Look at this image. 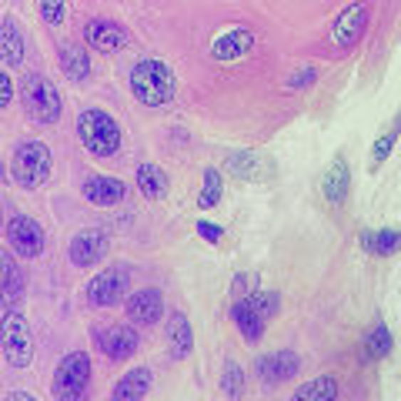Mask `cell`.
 Masks as SVG:
<instances>
[{
	"instance_id": "cell-12",
	"label": "cell",
	"mask_w": 401,
	"mask_h": 401,
	"mask_svg": "<svg viewBox=\"0 0 401 401\" xmlns=\"http://www.w3.org/2000/svg\"><path fill=\"white\" fill-rule=\"evenodd\" d=\"M84 41L94 47V51H100V54H114V51H124L127 47V31L120 27V24L114 21H90L84 27Z\"/></svg>"
},
{
	"instance_id": "cell-36",
	"label": "cell",
	"mask_w": 401,
	"mask_h": 401,
	"mask_svg": "<svg viewBox=\"0 0 401 401\" xmlns=\"http://www.w3.org/2000/svg\"><path fill=\"white\" fill-rule=\"evenodd\" d=\"M248 288H251V278H248V274H238V281H234V291L244 294Z\"/></svg>"
},
{
	"instance_id": "cell-8",
	"label": "cell",
	"mask_w": 401,
	"mask_h": 401,
	"mask_svg": "<svg viewBox=\"0 0 401 401\" xmlns=\"http://www.w3.org/2000/svg\"><path fill=\"white\" fill-rule=\"evenodd\" d=\"M365 27H368V7L365 4H351V7H345V11L338 14V21L331 24V47H338V51H351L355 43L361 41V33H365Z\"/></svg>"
},
{
	"instance_id": "cell-27",
	"label": "cell",
	"mask_w": 401,
	"mask_h": 401,
	"mask_svg": "<svg viewBox=\"0 0 401 401\" xmlns=\"http://www.w3.org/2000/svg\"><path fill=\"white\" fill-rule=\"evenodd\" d=\"M228 171L234 174V177H241V181H251L254 171H258V157H254V151H234L228 157Z\"/></svg>"
},
{
	"instance_id": "cell-22",
	"label": "cell",
	"mask_w": 401,
	"mask_h": 401,
	"mask_svg": "<svg viewBox=\"0 0 401 401\" xmlns=\"http://www.w3.org/2000/svg\"><path fill=\"white\" fill-rule=\"evenodd\" d=\"M0 61L4 64L17 67L24 61V33H21V24L7 17V21L0 24Z\"/></svg>"
},
{
	"instance_id": "cell-32",
	"label": "cell",
	"mask_w": 401,
	"mask_h": 401,
	"mask_svg": "<svg viewBox=\"0 0 401 401\" xmlns=\"http://www.w3.org/2000/svg\"><path fill=\"white\" fill-rule=\"evenodd\" d=\"M37 7H41V17L51 27H61L67 17V0H37Z\"/></svg>"
},
{
	"instance_id": "cell-5",
	"label": "cell",
	"mask_w": 401,
	"mask_h": 401,
	"mask_svg": "<svg viewBox=\"0 0 401 401\" xmlns=\"http://www.w3.org/2000/svg\"><path fill=\"white\" fill-rule=\"evenodd\" d=\"M90 371H94V361L87 358L84 351H71L54 371V398L57 401H77L84 398L87 385H90Z\"/></svg>"
},
{
	"instance_id": "cell-16",
	"label": "cell",
	"mask_w": 401,
	"mask_h": 401,
	"mask_svg": "<svg viewBox=\"0 0 401 401\" xmlns=\"http://www.w3.org/2000/svg\"><path fill=\"white\" fill-rule=\"evenodd\" d=\"M254 47V33L244 31V27H234V31L221 33L214 43H211V57L214 61H238V57H244Z\"/></svg>"
},
{
	"instance_id": "cell-1",
	"label": "cell",
	"mask_w": 401,
	"mask_h": 401,
	"mask_svg": "<svg viewBox=\"0 0 401 401\" xmlns=\"http://www.w3.org/2000/svg\"><path fill=\"white\" fill-rule=\"evenodd\" d=\"M130 90H134V98L147 104V108H161V104H171L174 94H177V77L174 71L164 61H141V64H134L130 71Z\"/></svg>"
},
{
	"instance_id": "cell-18",
	"label": "cell",
	"mask_w": 401,
	"mask_h": 401,
	"mask_svg": "<svg viewBox=\"0 0 401 401\" xmlns=\"http://www.w3.org/2000/svg\"><path fill=\"white\" fill-rule=\"evenodd\" d=\"M21 294H24L21 264H17L11 254H4V251H0V304L14 308V304L21 301Z\"/></svg>"
},
{
	"instance_id": "cell-6",
	"label": "cell",
	"mask_w": 401,
	"mask_h": 401,
	"mask_svg": "<svg viewBox=\"0 0 401 401\" xmlns=\"http://www.w3.org/2000/svg\"><path fill=\"white\" fill-rule=\"evenodd\" d=\"M0 348H4V358L11 361L14 368H27L33 361L31 328H27V318L21 311L4 315V321H0Z\"/></svg>"
},
{
	"instance_id": "cell-21",
	"label": "cell",
	"mask_w": 401,
	"mask_h": 401,
	"mask_svg": "<svg viewBox=\"0 0 401 401\" xmlns=\"http://www.w3.org/2000/svg\"><path fill=\"white\" fill-rule=\"evenodd\" d=\"M167 348H171V355L177 361H184L191 355V348H194V335H191V325H187V318L181 311H174L167 318Z\"/></svg>"
},
{
	"instance_id": "cell-15",
	"label": "cell",
	"mask_w": 401,
	"mask_h": 401,
	"mask_svg": "<svg viewBox=\"0 0 401 401\" xmlns=\"http://www.w3.org/2000/svg\"><path fill=\"white\" fill-rule=\"evenodd\" d=\"M104 251H108V241H104V234L94 228L80 231L74 241H71V248H67V254H71V264L74 268H90L94 261L104 258Z\"/></svg>"
},
{
	"instance_id": "cell-13",
	"label": "cell",
	"mask_w": 401,
	"mask_h": 401,
	"mask_svg": "<svg viewBox=\"0 0 401 401\" xmlns=\"http://www.w3.org/2000/svg\"><path fill=\"white\" fill-rule=\"evenodd\" d=\"M80 194H84V201H90V204H98V207H114L124 201L127 187H124V181H118V177L94 174V177H87L84 184H80Z\"/></svg>"
},
{
	"instance_id": "cell-9",
	"label": "cell",
	"mask_w": 401,
	"mask_h": 401,
	"mask_svg": "<svg viewBox=\"0 0 401 401\" xmlns=\"http://www.w3.org/2000/svg\"><path fill=\"white\" fill-rule=\"evenodd\" d=\"M124 294H127V271L124 268H104L100 274H94V281L87 284V301L94 308L120 304Z\"/></svg>"
},
{
	"instance_id": "cell-4",
	"label": "cell",
	"mask_w": 401,
	"mask_h": 401,
	"mask_svg": "<svg viewBox=\"0 0 401 401\" xmlns=\"http://www.w3.org/2000/svg\"><path fill=\"white\" fill-rule=\"evenodd\" d=\"M21 100H24L27 118H31L33 124H54V120H61V94H57V87L43 74L24 77Z\"/></svg>"
},
{
	"instance_id": "cell-2",
	"label": "cell",
	"mask_w": 401,
	"mask_h": 401,
	"mask_svg": "<svg viewBox=\"0 0 401 401\" xmlns=\"http://www.w3.org/2000/svg\"><path fill=\"white\" fill-rule=\"evenodd\" d=\"M77 134H80L84 147L94 154V157H110V154H118V147H120V124L100 108L80 110V118H77Z\"/></svg>"
},
{
	"instance_id": "cell-31",
	"label": "cell",
	"mask_w": 401,
	"mask_h": 401,
	"mask_svg": "<svg viewBox=\"0 0 401 401\" xmlns=\"http://www.w3.org/2000/svg\"><path fill=\"white\" fill-rule=\"evenodd\" d=\"M398 130H401V120H395V127H391V134L378 137V144H375V151H371V167H378V164L388 161L391 147H395V141H398Z\"/></svg>"
},
{
	"instance_id": "cell-3",
	"label": "cell",
	"mask_w": 401,
	"mask_h": 401,
	"mask_svg": "<svg viewBox=\"0 0 401 401\" xmlns=\"http://www.w3.org/2000/svg\"><path fill=\"white\" fill-rule=\"evenodd\" d=\"M51 167H54V157H51V147L43 141H21L14 147V157H11L14 181L21 187H27V191L41 187L51 177Z\"/></svg>"
},
{
	"instance_id": "cell-29",
	"label": "cell",
	"mask_w": 401,
	"mask_h": 401,
	"mask_svg": "<svg viewBox=\"0 0 401 401\" xmlns=\"http://www.w3.org/2000/svg\"><path fill=\"white\" fill-rule=\"evenodd\" d=\"M241 388H244V375H241V365L238 361H228V368L221 375V391L228 395V398H238Z\"/></svg>"
},
{
	"instance_id": "cell-34",
	"label": "cell",
	"mask_w": 401,
	"mask_h": 401,
	"mask_svg": "<svg viewBox=\"0 0 401 401\" xmlns=\"http://www.w3.org/2000/svg\"><path fill=\"white\" fill-rule=\"evenodd\" d=\"M11 98H14V84H11V77L0 71V110L11 104Z\"/></svg>"
},
{
	"instance_id": "cell-25",
	"label": "cell",
	"mask_w": 401,
	"mask_h": 401,
	"mask_svg": "<svg viewBox=\"0 0 401 401\" xmlns=\"http://www.w3.org/2000/svg\"><path fill=\"white\" fill-rule=\"evenodd\" d=\"M361 248L371 251V254H395L401 248V234L395 228L361 231Z\"/></svg>"
},
{
	"instance_id": "cell-17",
	"label": "cell",
	"mask_w": 401,
	"mask_h": 401,
	"mask_svg": "<svg viewBox=\"0 0 401 401\" xmlns=\"http://www.w3.org/2000/svg\"><path fill=\"white\" fill-rule=\"evenodd\" d=\"M321 191H325L328 204H335V207L348 201V191H351V171H348L345 157H335V161H331V167L325 171V181H321Z\"/></svg>"
},
{
	"instance_id": "cell-26",
	"label": "cell",
	"mask_w": 401,
	"mask_h": 401,
	"mask_svg": "<svg viewBox=\"0 0 401 401\" xmlns=\"http://www.w3.org/2000/svg\"><path fill=\"white\" fill-rule=\"evenodd\" d=\"M294 398L298 401H331V398H338V381L335 378H315L294 391Z\"/></svg>"
},
{
	"instance_id": "cell-10",
	"label": "cell",
	"mask_w": 401,
	"mask_h": 401,
	"mask_svg": "<svg viewBox=\"0 0 401 401\" xmlns=\"http://www.w3.org/2000/svg\"><path fill=\"white\" fill-rule=\"evenodd\" d=\"M98 345L110 361H127L137 351V345H141V335L127 325H110L98 331Z\"/></svg>"
},
{
	"instance_id": "cell-30",
	"label": "cell",
	"mask_w": 401,
	"mask_h": 401,
	"mask_svg": "<svg viewBox=\"0 0 401 401\" xmlns=\"http://www.w3.org/2000/svg\"><path fill=\"white\" fill-rule=\"evenodd\" d=\"M391 351V331L385 325H378L368 335V358H385Z\"/></svg>"
},
{
	"instance_id": "cell-7",
	"label": "cell",
	"mask_w": 401,
	"mask_h": 401,
	"mask_svg": "<svg viewBox=\"0 0 401 401\" xmlns=\"http://www.w3.org/2000/svg\"><path fill=\"white\" fill-rule=\"evenodd\" d=\"M7 241L21 258H37V254H43V244H47L43 228L27 214H14L7 221Z\"/></svg>"
},
{
	"instance_id": "cell-23",
	"label": "cell",
	"mask_w": 401,
	"mask_h": 401,
	"mask_svg": "<svg viewBox=\"0 0 401 401\" xmlns=\"http://www.w3.org/2000/svg\"><path fill=\"white\" fill-rule=\"evenodd\" d=\"M57 57H61V71H64L71 80H84V77L90 74V61H87V54L80 47H74V43H61V47H57Z\"/></svg>"
},
{
	"instance_id": "cell-14",
	"label": "cell",
	"mask_w": 401,
	"mask_h": 401,
	"mask_svg": "<svg viewBox=\"0 0 401 401\" xmlns=\"http://www.w3.org/2000/svg\"><path fill=\"white\" fill-rule=\"evenodd\" d=\"M164 315V298L157 288H141L137 294H130L127 298V318L134 321V325H144L151 328L157 325Z\"/></svg>"
},
{
	"instance_id": "cell-33",
	"label": "cell",
	"mask_w": 401,
	"mask_h": 401,
	"mask_svg": "<svg viewBox=\"0 0 401 401\" xmlns=\"http://www.w3.org/2000/svg\"><path fill=\"white\" fill-rule=\"evenodd\" d=\"M315 71H311V67H304V71H298V74L291 77V80H288V87H291V90H298V87H308V84H315Z\"/></svg>"
},
{
	"instance_id": "cell-19",
	"label": "cell",
	"mask_w": 401,
	"mask_h": 401,
	"mask_svg": "<svg viewBox=\"0 0 401 401\" xmlns=\"http://www.w3.org/2000/svg\"><path fill=\"white\" fill-rule=\"evenodd\" d=\"M231 318H234V325L241 328V335H244V341H261V335H264V325H268V318L261 315L258 308L248 301V298H241L234 308H231Z\"/></svg>"
},
{
	"instance_id": "cell-20",
	"label": "cell",
	"mask_w": 401,
	"mask_h": 401,
	"mask_svg": "<svg viewBox=\"0 0 401 401\" xmlns=\"http://www.w3.org/2000/svg\"><path fill=\"white\" fill-rule=\"evenodd\" d=\"M151 385H154L151 368H130L127 375L114 385L110 398L114 401H137V398H144V395L151 391Z\"/></svg>"
},
{
	"instance_id": "cell-24",
	"label": "cell",
	"mask_w": 401,
	"mask_h": 401,
	"mask_svg": "<svg viewBox=\"0 0 401 401\" xmlns=\"http://www.w3.org/2000/svg\"><path fill=\"white\" fill-rule=\"evenodd\" d=\"M137 187H141V194L147 197V201H157V197H164V191H167V174H164L157 164H141V167H137Z\"/></svg>"
},
{
	"instance_id": "cell-11",
	"label": "cell",
	"mask_w": 401,
	"mask_h": 401,
	"mask_svg": "<svg viewBox=\"0 0 401 401\" xmlns=\"http://www.w3.org/2000/svg\"><path fill=\"white\" fill-rule=\"evenodd\" d=\"M301 368V358L294 351H278V355H264L254 365V375H258L264 385H281V381H291Z\"/></svg>"
},
{
	"instance_id": "cell-28",
	"label": "cell",
	"mask_w": 401,
	"mask_h": 401,
	"mask_svg": "<svg viewBox=\"0 0 401 401\" xmlns=\"http://www.w3.org/2000/svg\"><path fill=\"white\" fill-rule=\"evenodd\" d=\"M217 201H221V174H217V167H207L204 171V191H201V201H197V204L214 207Z\"/></svg>"
},
{
	"instance_id": "cell-35",
	"label": "cell",
	"mask_w": 401,
	"mask_h": 401,
	"mask_svg": "<svg viewBox=\"0 0 401 401\" xmlns=\"http://www.w3.org/2000/svg\"><path fill=\"white\" fill-rule=\"evenodd\" d=\"M197 234H201V238H207L211 244H217V241H221V228H217V224H211V221H201V224H197Z\"/></svg>"
}]
</instances>
